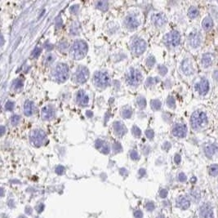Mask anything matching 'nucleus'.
Listing matches in <instances>:
<instances>
[{
    "label": "nucleus",
    "instance_id": "f257e3e1",
    "mask_svg": "<svg viewBox=\"0 0 218 218\" xmlns=\"http://www.w3.org/2000/svg\"><path fill=\"white\" fill-rule=\"evenodd\" d=\"M88 52V45L85 41L82 39H78L72 44L70 54L75 60H81Z\"/></svg>",
    "mask_w": 218,
    "mask_h": 218
},
{
    "label": "nucleus",
    "instance_id": "f03ea898",
    "mask_svg": "<svg viewBox=\"0 0 218 218\" xmlns=\"http://www.w3.org/2000/svg\"><path fill=\"white\" fill-rule=\"evenodd\" d=\"M51 75L57 82H64L69 78L70 75L68 65L65 63H58L53 69Z\"/></svg>",
    "mask_w": 218,
    "mask_h": 218
},
{
    "label": "nucleus",
    "instance_id": "7ed1b4c3",
    "mask_svg": "<svg viewBox=\"0 0 218 218\" xmlns=\"http://www.w3.org/2000/svg\"><path fill=\"white\" fill-rule=\"evenodd\" d=\"M93 82L96 87L105 88L110 83V77L106 72L96 71L93 75Z\"/></svg>",
    "mask_w": 218,
    "mask_h": 218
},
{
    "label": "nucleus",
    "instance_id": "20e7f679",
    "mask_svg": "<svg viewBox=\"0 0 218 218\" xmlns=\"http://www.w3.org/2000/svg\"><path fill=\"white\" fill-rule=\"evenodd\" d=\"M190 123L193 128L198 129L202 126H204L205 123H208V117L204 112L198 110L193 113L191 116Z\"/></svg>",
    "mask_w": 218,
    "mask_h": 218
},
{
    "label": "nucleus",
    "instance_id": "39448f33",
    "mask_svg": "<svg viewBox=\"0 0 218 218\" xmlns=\"http://www.w3.org/2000/svg\"><path fill=\"white\" fill-rule=\"evenodd\" d=\"M142 79V75L141 72L135 68L129 69L126 75V81L127 84L132 87H136Z\"/></svg>",
    "mask_w": 218,
    "mask_h": 218
},
{
    "label": "nucleus",
    "instance_id": "423d86ee",
    "mask_svg": "<svg viewBox=\"0 0 218 218\" xmlns=\"http://www.w3.org/2000/svg\"><path fill=\"white\" fill-rule=\"evenodd\" d=\"M47 136L43 130L34 129L32 130L30 135V140L31 144L36 147L41 146L46 141Z\"/></svg>",
    "mask_w": 218,
    "mask_h": 218
},
{
    "label": "nucleus",
    "instance_id": "0eeeda50",
    "mask_svg": "<svg viewBox=\"0 0 218 218\" xmlns=\"http://www.w3.org/2000/svg\"><path fill=\"white\" fill-rule=\"evenodd\" d=\"M130 48L134 54L136 56H140L146 49V43L143 38H135L131 42Z\"/></svg>",
    "mask_w": 218,
    "mask_h": 218
},
{
    "label": "nucleus",
    "instance_id": "6e6552de",
    "mask_svg": "<svg viewBox=\"0 0 218 218\" xmlns=\"http://www.w3.org/2000/svg\"><path fill=\"white\" fill-rule=\"evenodd\" d=\"M164 43L167 45V46H171V47H177V45H179L180 41H181V35L176 30H172L167 33L164 37Z\"/></svg>",
    "mask_w": 218,
    "mask_h": 218
},
{
    "label": "nucleus",
    "instance_id": "1a4fd4ad",
    "mask_svg": "<svg viewBox=\"0 0 218 218\" xmlns=\"http://www.w3.org/2000/svg\"><path fill=\"white\" fill-rule=\"evenodd\" d=\"M89 77V71L85 66H78L74 75V79L75 82L78 83H85Z\"/></svg>",
    "mask_w": 218,
    "mask_h": 218
},
{
    "label": "nucleus",
    "instance_id": "9d476101",
    "mask_svg": "<svg viewBox=\"0 0 218 218\" xmlns=\"http://www.w3.org/2000/svg\"><path fill=\"white\" fill-rule=\"evenodd\" d=\"M124 24L126 27L129 30H135L140 25L141 22L140 20L137 17L133 15V14H129L127 15L125 19H124Z\"/></svg>",
    "mask_w": 218,
    "mask_h": 218
},
{
    "label": "nucleus",
    "instance_id": "9b49d317",
    "mask_svg": "<svg viewBox=\"0 0 218 218\" xmlns=\"http://www.w3.org/2000/svg\"><path fill=\"white\" fill-rule=\"evenodd\" d=\"M55 108L54 106L51 105H48L45 106L43 109H42L41 116L42 119L43 120H51L54 118L55 116Z\"/></svg>",
    "mask_w": 218,
    "mask_h": 218
},
{
    "label": "nucleus",
    "instance_id": "f8f14e48",
    "mask_svg": "<svg viewBox=\"0 0 218 218\" xmlns=\"http://www.w3.org/2000/svg\"><path fill=\"white\" fill-rule=\"evenodd\" d=\"M172 135L174 136H177L179 138H183L186 136V133H187V127L185 124H181V123H178L176 124L172 128Z\"/></svg>",
    "mask_w": 218,
    "mask_h": 218
},
{
    "label": "nucleus",
    "instance_id": "ddd939ff",
    "mask_svg": "<svg viewBox=\"0 0 218 218\" xmlns=\"http://www.w3.org/2000/svg\"><path fill=\"white\" fill-rule=\"evenodd\" d=\"M202 37L198 32H193L189 36V43L192 48H198L201 44Z\"/></svg>",
    "mask_w": 218,
    "mask_h": 218
},
{
    "label": "nucleus",
    "instance_id": "4468645a",
    "mask_svg": "<svg viewBox=\"0 0 218 218\" xmlns=\"http://www.w3.org/2000/svg\"><path fill=\"white\" fill-rule=\"evenodd\" d=\"M89 98L83 90H79L76 94V102L79 106H85L88 104Z\"/></svg>",
    "mask_w": 218,
    "mask_h": 218
},
{
    "label": "nucleus",
    "instance_id": "2eb2a0df",
    "mask_svg": "<svg viewBox=\"0 0 218 218\" xmlns=\"http://www.w3.org/2000/svg\"><path fill=\"white\" fill-rule=\"evenodd\" d=\"M200 214L203 218H214V213L211 206L209 204H205L200 208Z\"/></svg>",
    "mask_w": 218,
    "mask_h": 218
},
{
    "label": "nucleus",
    "instance_id": "dca6fc26",
    "mask_svg": "<svg viewBox=\"0 0 218 218\" xmlns=\"http://www.w3.org/2000/svg\"><path fill=\"white\" fill-rule=\"evenodd\" d=\"M152 21L155 26L161 27L167 22V19L164 16V14H163L162 12H159V13L154 14L152 16Z\"/></svg>",
    "mask_w": 218,
    "mask_h": 218
},
{
    "label": "nucleus",
    "instance_id": "f3484780",
    "mask_svg": "<svg viewBox=\"0 0 218 218\" xmlns=\"http://www.w3.org/2000/svg\"><path fill=\"white\" fill-rule=\"evenodd\" d=\"M113 127H114V133H115L116 136H124L127 133V128L126 127L124 126L122 122L120 121H116L114 123V125H113Z\"/></svg>",
    "mask_w": 218,
    "mask_h": 218
},
{
    "label": "nucleus",
    "instance_id": "a211bd4d",
    "mask_svg": "<svg viewBox=\"0 0 218 218\" xmlns=\"http://www.w3.org/2000/svg\"><path fill=\"white\" fill-rule=\"evenodd\" d=\"M195 88L198 92H199V94L205 95V94H207V92L209 90V83L206 78H203L200 82L196 84Z\"/></svg>",
    "mask_w": 218,
    "mask_h": 218
},
{
    "label": "nucleus",
    "instance_id": "6ab92c4d",
    "mask_svg": "<svg viewBox=\"0 0 218 218\" xmlns=\"http://www.w3.org/2000/svg\"><path fill=\"white\" fill-rule=\"evenodd\" d=\"M96 148L103 154H108L109 152V146L108 143L101 139H98L95 142Z\"/></svg>",
    "mask_w": 218,
    "mask_h": 218
},
{
    "label": "nucleus",
    "instance_id": "aec40b11",
    "mask_svg": "<svg viewBox=\"0 0 218 218\" xmlns=\"http://www.w3.org/2000/svg\"><path fill=\"white\" fill-rule=\"evenodd\" d=\"M181 70L182 71L184 72V74L185 75H191L194 73V68H193V65H192V63L190 62V61L189 59H186L185 60L184 62H182L181 64Z\"/></svg>",
    "mask_w": 218,
    "mask_h": 218
},
{
    "label": "nucleus",
    "instance_id": "412c9836",
    "mask_svg": "<svg viewBox=\"0 0 218 218\" xmlns=\"http://www.w3.org/2000/svg\"><path fill=\"white\" fill-rule=\"evenodd\" d=\"M217 146L214 144H208L204 147V152L206 156L208 158H211L214 155L216 152L217 151Z\"/></svg>",
    "mask_w": 218,
    "mask_h": 218
},
{
    "label": "nucleus",
    "instance_id": "4be33fe9",
    "mask_svg": "<svg viewBox=\"0 0 218 218\" xmlns=\"http://www.w3.org/2000/svg\"><path fill=\"white\" fill-rule=\"evenodd\" d=\"M34 110V105L33 101H26L24 105V114L26 116H30L33 114Z\"/></svg>",
    "mask_w": 218,
    "mask_h": 218
},
{
    "label": "nucleus",
    "instance_id": "5701e85b",
    "mask_svg": "<svg viewBox=\"0 0 218 218\" xmlns=\"http://www.w3.org/2000/svg\"><path fill=\"white\" fill-rule=\"evenodd\" d=\"M177 204L178 207H180L182 209H187L190 207V200L188 199L187 198L180 197L177 200Z\"/></svg>",
    "mask_w": 218,
    "mask_h": 218
},
{
    "label": "nucleus",
    "instance_id": "b1692460",
    "mask_svg": "<svg viewBox=\"0 0 218 218\" xmlns=\"http://www.w3.org/2000/svg\"><path fill=\"white\" fill-rule=\"evenodd\" d=\"M212 63V55L210 53H206L202 57V65L204 68H208Z\"/></svg>",
    "mask_w": 218,
    "mask_h": 218
},
{
    "label": "nucleus",
    "instance_id": "393cba45",
    "mask_svg": "<svg viewBox=\"0 0 218 218\" xmlns=\"http://www.w3.org/2000/svg\"><path fill=\"white\" fill-rule=\"evenodd\" d=\"M202 26H203L204 30H211L212 26H213V21L211 20V17H205L203 22H202Z\"/></svg>",
    "mask_w": 218,
    "mask_h": 218
},
{
    "label": "nucleus",
    "instance_id": "a878e982",
    "mask_svg": "<svg viewBox=\"0 0 218 218\" xmlns=\"http://www.w3.org/2000/svg\"><path fill=\"white\" fill-rule=\"evenodd\" d=\"M133 114V109L129 106H126L122 109V116L124 119H129Z\"/></svg>",
    "mask_w": 218,
    "mask_h": 218
},
{
    "label": "nucleus",
    "instance_id": "bb28decb",
    "mask_svg": "<svg viewBox=\"0 0 218 218\" xmlns=\"http://www.w3.org/2000/svg\"><path fill=\"white\" fill-rule=\"evenodd\" d=\"M23 88V80L21 78H17L12 83V88L16 91H20Z\"/></svg>",
    "mask_w": 218,
    "mask_h": 218
},
{
    "label": "nucleus",
    "instance_id": "cd10ccee",
    "mask_svg": "<svg viewBox=\"0 0 218 218\" xmlns=\"http://www.w3.org/2000/svg\"><path fill=\"white\" fill-rule=\"evenodd\" d=\"M80 30V25L78 21H75L70 26V33L71 34H78Z\"/></svg>",
    "mask_w": 218,
    "mask_h": 218
},
{
    "label": "nucleus",
    "instance_id": "c85d7f7f",
    "mask_svg": "<svg viewBox=\"0 0 218 218\" xmlns=\"http://www.w3.org/2000/svg\"><path fill=\"white\" fill-rule=\"evenodd\" d=\"M150 105H151V107H152V109H153L154 110H159V109H160L161 106H162L161 101L159 100H158V99L151 100Z\"/></svg>",
    "mask_w": 218,
    "mask_h": 218
},
{
    "label": "nucleus",
    "instance_id": "c756f323",
    "mask_svg": "<svg viewBox=\"0 0 218 218\" xmlns=\"http://www.w3.org/2000/svg\"><path fill=\"white\" fill-rule=\"evenodd\" d=\"M136 106H138L140 109H144L146 106V101L143 96H140L136 99Z\"/></svg>",
    "mask_w": 218,
    "mask_h": 218
},
{
    "label": "nucleus",
    "instance_id": "7c9ffc66",
    "mask_svg": "<svg viewBox=\"0 0 218 218\" xmlns=\"http://www.w3.org/2000/svg\"><path fill=\"white\" fill-rule=\"evenodd\" d=\"M198 10L197 7H191L189 11H188V16L190 17V18H195L198 17Z\"/></svg>",
    "mask_w": 218,
    "mask_h": 218
},
{
    "label": "nucleus",
    "instance_id": "2f4dec72",
    "mask_svg": "<svg viewBox=\"0 0 218 218\" xmlns=\"http://www.w3.org/2000/svg\"><path fill=\"white\" fill-rule=\"evenodd\" d=\"M209 174L212 177L218 175V164H212L209 167Z\"/></svg>",
    "mask_w": 218,
    "mask_h": 218
},
{
    "label": "nucleus",
    "instance_id": "473e14b6",
    "mask_svg": "<svg viewBox=\"0 0 218 218\" xmlns=\"http://www.w3.org/2000/svg\"><path fill=\"white\" fill-rule=\"evenodd\" d=\"M96 7L101 10H106L108 8V3L106 1H99L96 3Z\"/></svg>",
    "mask_w": 218,
    "mask_h": 218
},
{
    "label": "nucleus",
    "instance_id": "72a5a7b5",
    "mask_svg": "<svg viewBox=\"0 0 218 218\" xmlns=\"http://www.w3.org/2000/svg\"><path fill=\"white\" fill-rule=\"evenodd\" d=\"M21 121V116L18 114H14L11 117V123L12 126H17Z\"/></svg>",
    "mask_w": 218,
    "mask_h": 218
},
{
    "label": "nucleus",
    "instance_id": "f704fd0d",
    "mask_svg": "<svg viewBox=\"0 0 218 218\" xmlns=\"http://www.w3.org/2000/svg\"><path fill=\"white\" fill-rule=\"evenodd\" d=\"M55 61V56L53 54H48L44 58V63L46 65H51Z\"/></svg>",
    "mask_w": 218,
    "mask_h": 218
},
{
    "label": "nucleus",
    "instance_id": "c9c22d12",
    "mask_svg": "<svg viewBox=\"0 0 218 218\" xmlns=\"http://www.w3.org/2000/svg\"><path fill=\"white\" fill-rule=\"evenodd\" d=\"M67 48H68V43H67V42L62 41L58 44V50H60V51H62V52L66 51Z\"/></svg>",
    "mask_w": 218,
    "mask_h": 218
},
{
    "label": "nucleus",
    "instance_id": "e433bc0d",
    "mask_svg": "<svg viewBox=\"0 0 218 218\" xmlns=\"http://www.w3.org/2000/svg\"><path fill=\"white\" fill-rule=\"evenodd\" d=\"M132 133H133V136L136 137H139L141 135V131L137 126H133L132 128Z\"/></svg>",
    "mask_w": 218,
    "mask_h": 218
},
{
    "label": "nucleus",
    "instance_id": "4c0bfd02",
    "mask_svg": "<svg viewBox=\"0 0 218 218\" xmlns=\"http://www.w3.org/2000/svg\"><path fill=\"white\" fill-rule=\"evenodd\" d=\"M167 104L170 108H175V106H176V101H175V99L172 96H169L167 100Z\"/></svg>",
    "mask_w": 218,
    "mask_h": 218
},
{
    "label": "nucleus",
    "instance_id": "58836bf2",
    "mask_svg": "<svg viewBox=\"0 0 218 218\" xmlns=\"http://www.w3.org/2000/svg\"><path fill=\"white\" fill-rule=\"evenodd\" d=\"M155 63V58L153 56H150L146 60V65L148 67H152Z\"/></svg>",
    "mask_w": 218,
    "mask_h": 218
},
{
    "label": "nucleus",
    "instance_id": "ea45409f",
    "mask_svg": "<svg viewBox=\"0 0 218 218\" xmlns=\"http://www.w3.org/2000/svg\"><path fill=\"white\" fill-rule=\"evenodd\" d=\"M130 157L133 160H137L139 159V154L137 153V151L135 150H133L130 152Z\"/></svg>",
    "mask_w": 218,
    "mask_h": 218
},
{
    "label": "nucleus",
    "instance_id": "a19ab883",
    "mask_svg": "<svg viewBox=\"0 0 218 218\" xmlns=\"http://www.w3.org/2000/svg\"><path fill=\"white\" fill-rule=\"evenodd\" d=\"M5 109H6V110H8V111H12L14 109V102L11 101H7L6 105H5Z\"/></svg>",
    "mask_w": 218,
    "mask_h": 218
},
{
    "label": "nucleus",
    "instance_id": "79ce46f5",
    "mask_svg": "<svg viewBox=\"0 0 218 218\" xmlns=\"http://www.w3.org/2000/svg\"><path fill=\"white\" fill-rule=\"evenodd\" d=\"M40 52H41V48H39V47H36V48H34V51H33L32 56L34 57H38L39 56V54H40Z\"/></svg>",
    "mask_w": 218,
    "mask_h": 218
},
{
    "label": "nucleus",
    "instance_id": "37998d69",
    "mask_svg": "<svg viewBox=\"0 0 218 218\" xmlns=\"http://www.w3.org/2000/svg\"><path fill=\"white\" fill-rule=\"evenodd\" d=\"M158 69H159V71L160 72L161 75H165L167 71V69L166 68L165 66H164V65H159V66L158 67Z\"/></svg>",
    "mask_w": 218,
    "mask_h": 218
},
{
    "label": "nucleus",
    "instance_id": "c03bdc74",
    "mask_svg": "<svg viewBox=\"0 0 218 218\" xmlns=\"http://www.w3.org/2000/svg\"><path fill=\"white\" fill-rule=\"evenodd\" d=\"M146 136L149 139H153L154 136V131H152V130L149 129L146 132Z\"/></svg>",
    "mask_w": 218,
    "mask_h": 218
},
{
    "label": "nucleus",
    "instance_id": "a18cd8bd",
    "mask_svg": "<svg viewBox=\"0 0 218 218\" xmlns=\"http://www.w3.org/2000/svg\"><path fill=\"white\" fill-rule=\"evenodd\" d=\"M158 80H156V79H154V78H148V79L146 80V84L147 86H150V85H153L154 83L155 82H157Z\"/></svg>",
    "mask_w": 218,
    "mask_h": 218
},
{
    "label": "nucleus",
    "instance_id": "49530a36",
    "mask_svg": "<svg viewBox=\"0 0 218 218\" xmlns=\"http://www.w3.org/2000/svg\"><path fill=\"white\" fill-rule=\"evenodd\" d=\"M56 173L57 174L62 175V174H63V172H65V167L60 165V166L56 167Z\"/></svg>",
    "mask_w": 218,
    "mask_h": 218
},
{
    "label": "nucleus",
    "instance_id": "de8ad7c7",
    "mask_svg": "<svg viewBox=\"0 0 218 218\" xmlns=\"http://www.w3.org/2000/svg\"><path fill=\"white\" fill-rule=\"evenodd\" d=\"M178 179L181 182H184V181H186V176L183 172H181V173L179 174V176H178Z\"/></svg>",
    "mask_w": 218,
    "mask_h": 218
},
{
    "label": "nucleus",
    "instance_id": "09e8293b",
    "mask_svg": "<svg viewBox=\"0 0 218 218\" xmlns=\"http://www.w3.org/2000/svg\"><path fill=\"white\" fill-rule=\"evenodd\" d=\"M146 209L148 211H153L154 209V204L153 203H151V202H149V203H147L146 204Z\"/></svg>",
    "mask_w": 218,
    "mask_h": 218
},
{
    "label": "nucleus",
    "instance_id": "8fccbe9b",
    "mask_svg": "<svg viewBox=\"0 0 218 218\" xmlns=\"http://www.w3.org/2000/svg\"><path fill=\"white\" fill-rule=\"evenodd\" d=\"M134 216H135V217L136 218H142V217H143V213H142V211H140V210H136V211H135V212H134Z\"/></svg>",
    "mask_w": 218,
    "mask_h": 218
},
{
    "label": "nucleus",
    "instance_id": "3c124183",
    "mask_svg": "<svg viewBox=\"0 0 218 218\" xmlns=\"http://www.w3.org/2000/svg\"><path fill=\"white\" fill-rule=\"evenodd\" d=\"M113 148H114V150H115V151H120V150H122V147L120 146V143H114V146H113Z\"/></svg>",
    "mask_w": 218,
    "mask_h": 218
},
{
    "label": "nucleus",
    "instance_id": "603ef678",
    "mask_svg": "<svg viewBox=\"0 0 218 218\" xmlns=\"http://www.w3.org/2000/svg\"><path fill=\"white\" fill-rule=\"evenodd\" d=\"M174 161H175V163L177 164H179L181 163V155L180 154H176L175 155V159H174Z\"/></svg>",
    "mask_w": 218,
    "mask_h": 218
},
{
    "label": "nucleus",
    "instance_id": "864d4df0",
    "mask_svg": "<svg viewBox=\"0 0 218 218\" xmlns=\"http://www.w3.org/2000/svg\"><path fill=\"white\" fill-rule=\"evenodd\" d=\"M159 195H160V197L161 198H166L167 197V191L166 190H162L160 191V193H159Z\"/></svg>",
    "mask_w": 218,
    "mask_h": 218
},
{
    "label": "nucleus",
    "instance_id": "5fc2aeb1",
    "mask_svg": "<svg viewBox=\"0 0 218 218\" xmlns=\"http://www.w3.org/2000/svg\"><path fill=\"white\" fill-rule=\"evenodd\" d=\"M78 8H79V7H78V5H75V6H73V7L70 8V11H71L73 13H76V12L78 11Z\"/></svg>",
    "mask_w": 218,
    "mask_h": 218
},
{
    "label": "nucleus",
    "instance_id": "6e6d98bb",
    "mask_svg": "<svg viewBox=\"0 0 218 218\" xmlns=\"http://www.w3.org/2000/svg\"><path fill=\"white\" fill-rule=\"evenodd\" d=\"M171 147V144L169 143V142H166V143H164V145L163 146V148L164 149H165L166 150H167L169 148Z\"/></svg>",
    "mask_w": 218,
    "mask_h": 218
},
{
    "label": "nucleus",
    "instance_id": "4d7b16f0",
    "mask_svg": "<svg viewBox=\"0 0 218 218\" xmlns=\"http://www.w3.org/2000/svg\"><path fill=\"white\" fill-rule=\"evenodd\" d=\"M213 77H214V78L216 79V80H218V71H217V70H216V71L214 72Z\"/></svg>",
    "mask_w": 218,
    "mask_h": 218
},
{
    "label": "nucleus",
    "instance_id": "13d9d810",
    "mask_svg": "<svg viewBox=\"0 0 218 218\" xmlns=\"http://www.w3.org/2000/svg\"><path fill=\"white\" fill-rule=\"evenodd\" d=\"M87 115L88 116V117H92V111H90V110H88V111H87Z\"/></svg>",
    "mask_w": 218,
    "mask_h": 218
},
{
    "label": "nucleus",
    "instance_id": "bf43d9fd",
    "mask_svg": "<svg viewBox=\"0 0 218 218\" xmlns=\"http://www.w3.org/2000/svg\"><path fill=\"white\" fill-rule=\"evenodd\" d=\"M26 210H27V211H26V212H27L28 214H30V213H31L30 208H29V207H28V208H25V211H26Z\"/></svg>",
    "mask_w": 218,
    "mask_h": 218
},
{
    "label": "nucleus",
    "instance_id": "052dcab7",
    "mask_svg": "<svg viewBox=\"0 0 218 218\" xmlns=\"http://www.w3.org/2000/svg\"><path fill=\"white\" fill-rule=\"evenodd\" d=\"M1 128H2V130H1V135H4V131H5V128H4V126L1 127Z\"/></svg>",
    "mask_w": 218,
    "mask_h": 218
},
{
    "label": "nucleus",
    "instance_id": "680f3d73",
    "mask_svg": "<svg viewBox=\"0 0 218 218\" xmlns=\"http://www.w3.org/2000/svg\"><path fill=\"white\" fill-rule=\"evenodd\" d=\"M19 218H25V217H24L23 216H21V217H19Z\"/></svg>",
    "mask_w": 218,
    "mask_h": 218
},
{
    "label": "nucleus",
    "instance_id": "e2e57ef3",
    "mask_svg": "<svg viewBox=\"0 0 218 218\" xmlns=\"http://www.w3.org/2000/svg\"><path fill=\"white\" fill-rule=\"evenodd\" d=\"M159 218H164V217H162V216H161V217H159Z\"/></svg>",
    "mask_w": 218,
    "mask_h": 218
}]
</instances>
